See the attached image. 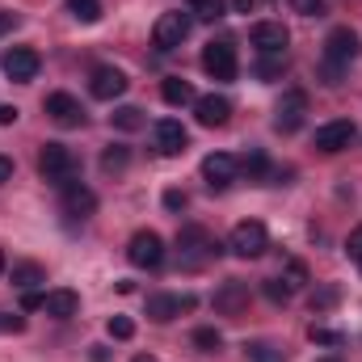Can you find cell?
<instances>
[{"instance_id": "1", "label": "cell", "mask_w": 362, "mask_h": 362, "mask_svg": "<svg viewBox=\"0 0 362 362\" xmlns=\"http://www.w3.org/2000/svg\"><path fill=\"white\" fill-rule=\"evenodd\" d=\"M223 253V245L206 232V228H198V223H189V228H181L177 232V262L181 270H202L206 262H215Z\"/></svg>"}, {"instance_id": "2", "label": "cell", "mask_w": 362, "mask_h": 362, "mask_svg": "<svg viewBox=\"0 0 362 362\" xmlns=\"http://www.w3.org/2000/svg\"><path fill=\"white\" fill-rule=\"evenodd\" d=\"M38 173L42 181H51V185H68V181H76V156H72V148H64V144H42V152H38Z\"/></svg>"}, {"instance_id": "3", "label": "cell", "mask_w": 362, "mask_h": 362, "mask_svg": "<svg viewBox=\"0 0 362 362\" xmlns=\"http://www.w3.org/2000/svg\"><path fill=\"white\" fill-rule=\"evenodd\" d=\"M228 249H232L236 257H245V262L262 257V253L270 249V232H266V223H257V219L236 223V228H232V236H228Z\"/></svg>"}, {"instance_id": "4", "label": "cell", "mask_w": 362, "mask_h": 362, "mask_svg": "<svg viewBox=\"0 0 362 362\" xmlns=\"http://www.w3.org/2000/svg\"><path fill=\"white\" fill-rule=\"evenodd\" d=\"M362 55V38L358 30L350 25H333L329 38H325V64H337V68H350L354 59Z\"/></svg>"}, {"instance_id": "5", "label": "cell", "mask_w": 362, "mask_h": 362, "mask_svg": "<svg viewBox=\"0 0 362 362\" xmlns=\"http://www.w3.org/2000/svg\"><path fill=\"white\" fill-rule=\"evenodd\" d=\"M127 262L135 270H160L165 266V240L156 232H135L127 245Z\"/></svg>"}, {"instance_id": "6", "label": "cell", "mask_w": 362, "mask_h": 362, "mask_svg": "<svg viewBox=\"0 0 362 362\" xmlns=\"http://www.w3.org/2000/svg\"><path fill=\"white\" fill-rule=\"evenodd\" d=\"M189 30H194V17L189 13H160L156 25H152V42L160 51H177L181 42L189 38Z\"/></svg>"}, {"instance_id": "7", "label": "cell", "mask_w": 362, "mask_h": 362, "mask_svg": "<svg viewBox=\"0 0 362 362\" xmlns=\"http://www.w3.org/2000/svg\"><path fill=\"white\" fill-rule=\"evenodd\" d=\"M303 118H308V93L286 89L278 97V105H274V127H278L282 135H295V131L303 127Z\"/></svg>"}, {"instance_id": "8", "label": "cell", "mask_w": 362, "mask_h": 362, "mask_svg": "<svg viewBox=\"0 0 362 362\" xmlns=\"http://www.w3.org/2000/svg\"><path fill=\"white\" fill-rule=\"evenodd\" d=\"M202 68H206V76H215V81H236V72H240L236 47H232L228 38L206 42V47H202Z\"/></svg>"}, {"instance_id": "9", "label": "cell", "mask_w": 362, "mask_h": 362, "mask_svg": "<svg viewBox=\"0 0 362 362\" xmlns=\"http://www.w3.org/2000/svg\"><path fill=\"white\" fill-rule=\"evenodd\" d=\"M194 295H173V291H160V295H148V303H144V312H148V320H156V325H169V320H177L185 312H194Z\"/></svg>"}, {"instance_id": "10", "label": "cell", "mask_w": 362, "mask_h": 362, "mask_svg": "<svg viewBox=\"0 0 362 362\" xmlns=\"http://www.w3.org/2000/svg\"><path fill=\"white\" fill-rule=\"evenodd\" d=\"M0 68H4V76H8L13 85H30V81L38 76V68H42V55H38L34 47H13V51L0 59Z\"/></svg>"}, {"instance_id": "11", "label": "cell", "mask_w": 362, "mask_h": 362, "mask_svg": "<svg viewBox=\"0 0 362 362\" xmlns=\"http://www.w3.org/2000/svg\"><path fill=\"white\" fill-rule=\"evenodd\" d=\"M249 299H253V291H249V282L245 278H228L219 291H215V312L219 316H245L249 312Z\"/></svg>"}, {"instance_id": "12", "label": "cell", "mask_w": 362, "mask_h": 362, "mask_svg": "<svg viewBox=\"0 0 362 362\" xmlns=\"http://www.w3.org/2000/svg\"><path fill=\"white\" fill-rule=\"evenodd\" d=\"M354 139H358V127H354L350 118H333V122L316 127V148H320V152H341V148H350Z\"/></svg>"}, {"instance_id": "13", "label": "cell", "mask_w": 362, "mask_h": 362, "mask_svg": "<svg viewBox=\"0 0 362 362\" xmlns=\"http://www.w3.org/2000/svg\"><path fill=\"white\" fill-rule=\"evenodd\" d=\"M152 139H156V152H160V156H181V152L189 148V131L181 127L177 118H160V122L152 127Z\"/></svg>"}, {"instance_id": "14", "label": "cell", "mask_w": 362, "mask_h": 362, "mask_svg": "<svg viewBox=\"0 0 362 362\" xmlns=\"http://www.w3.org/2000/svg\"><path fill=\"white\" fill-rule=\"evenodd\" d=\"M42 110H47L51 122H59V127H85V105H81L72 93H51V97L42 101Z\"/></svg>"}, {"instance_id": "15", "label": "cell", "mask_w": 362, "mask_h": 362, "mask_svg": "<svg viewBox=\"0 0 362 362\" xmlns=\"http://www.w3.org/2000/svg\"><path fill=\"white\" fill-rule=\"evenodd\" d=\"M249 38H253V47H257L262 55H286V42H291V30H286L282 21H257Z\"/></svg>"}, {"instance_id": "16", "label": "cell", "mask_w": 362, "mask_h": 362, "mask_svg": "<svg viewBox=\"0 0 362 362\" xmlns=\"http://www.w3.org/2000/svg\"><path fill=\"white\" fill-rule=\"evenodd\" d=\"M236 160L228 156V152H211L206 160H202V181L211 185V189H228L232 181H236Z\"/></svg>"}, {"instance_id": "17", "label": "cell", "mask_w": 362, "mask_h": 362, "mask_svg": "<svg viewBox=\"0 0 362 362\" xmlns=\"http://www.w3.org/2000/svg\"><path fill=\"white\" fill-rule=\"evenodd\" d=\"M89 93L97 101H114V97H122L127 93V72H118V68H93V81H89Z\"/></svg>"}, {"instance_id": "18", "label": "cell", "mask_w": 362, "mask_h": 362, "mask_svg": "<svg viewBox=\"0 0 362 362\" xmlns=\"http://www.w3.org/2000/svg\"><path fill=\"white\" fill-rule=\"evenodd\" d=\"M194 118H198V127H223L232 118V101L219 97V93H206V97L194 101Z\"/></svg>"}, {"instance_id": "19", "label": "cell", "mask_w": 362, "mask_h": 362, "mask_svg": "<svg viewBox=\"0 0 362 362\" xmlns=\"http://www.w3.org/2000/svg\"><path fill=\"white\" fill-rule=\"evenodd\" d=\"M59 194H64V215L85 219V215H93V211H97V194H93L89 185H81V181H68Z\"/></svg>"}, {"instance_id": "20", "label": "cell", "mask_w": 362, "mask_h": 362, "mask_svg": "<svg viewBox=\"0 0 362 362\" xmlns=\"http://www.w3.org/2000/svg\"><path fill=\"white\" fill-rule=\"evenodd\" d=\"M42 312H47V316H55V320H72V316L81 312V295H76V291H68V286L47 291V295H42Z\"/></svg>"}, {"instance_id": "21", "label": "cell", "mask_w": 362, "mask_h": 362, "mask_svg": "<svg viewBox=\"0 0 362 362\" xmlns=\"http://www.w3.org/2000/svg\"><path fill=\"white\" fill-rule=\"evenodd\" d=\"M8 278H13V286H17V291H34V286H47V270H42L38 262H17V266L8 270Z\"/></svg>"}, {"instance_id": "22", "label": "cell", "mask_w": 362, "mask_h": 362, "mask_svg": "<svg viewBox=\"0 0 362 362\" xmlns=\"http://www.w3.org/2000/svg\"><path fill=\"white\" fill-rule=\"evenodd\" d=\"M160 97H165L169 105H194V101H198V97H194V85H189V81H181V76H165Z\"/></svg>"}, {"instance_id": "23", "label": "cell", "mask_w": 362, "mask_h": 362, "mask_svg": "<svg viewBox=\"0 0 362 362\" xmlns=\"http://www.w3.org/2000/svg\"><path fill=\"white\" fill-rule=\"evenodd\" d=\"M240 169H245V177H249V181L270 177V156H266L262 148H249V152L240 156Z\"/></svg>"}, {"instance_id": "24", "label": "cell", "mask_w": 362, "mask_h": 362, "mask_svg": "<svg viewBox=\"0 0 362 362\" xmlns=\"http://www.w3.org/2000/svg\"><path fill=\"white\" fill-rule=\"evenodd\" d=\"M110 122H114L118 131H144V127H148V118H144L139 105H118V110L110 114Z\"/></svg>"}, {"instance_id": "25", "label": "cell", "mask_w": 362, "mask_h": 362, "mask_svg": "<svg viewBox=\"0 0 362 362\" xmlns=\"http://www.w3.org/2000/svg\"><path fill=\"white\" fill-rule=\"evenodd\" d=\"M127 165H131V148H127V144H110V148L101 152V169H105V173H122Z\"/></svg>"}, {"instance_id": "26", "label": "cell", "mask_w": 362, "mask_h": 362, "mask_svg": "<svg viewBox=\"0 0 362 362\" xmlns=\"http://www.w3.org/2000/svg\"><path fill=\"white\" fill-rule=\"evenodd\" d=\"M282 72H286V55H262L253 64V76L257 81H282Z\"/></svg>"}, {"instance_id": "27", "label": "cell", "mask_w": 362, "mask_h": 362, "mask_svg": "<svg viewBox=\"0 0 362 362\" xmlns=\"http://www.w3.org/2000/svg\"><path fill=\"white\" fill-rule=\"evenodd\" d=\"M189 341H194L202 354H215V350L223 346V333H219V329H211V325H202V329H194V333H189Z\"/></svg>"}, {"instance_id": "28", "label": "cell", "mask_w": 362, "mask_h": 362, "mask_svg": "<svg viewBox=\"0 0 362 362\" xmlns=\"http://www.w3.org/2000/svg\"><path fill=\"white\" fill-rule=\"evenodd\" d=\"M68 13L81 25H93V21H101V0H68Z\"/></svg>"}, {"instance_id": "29", "label": "cell", "mask_w": 362, "mask_h": 362, "mask_svg": "<svg viewBox=\"0 0 362 362\" xmlns=\"http://www.w3.org/2000/svg\"><path fill=\"white\" fill-rule=\"evenodd\" d=\"M262 295H266V299H270V303H278V308H286V303H291V295H295V291H291V286H286V282H282V278H266V282H262Z\"/></svg>"}, {"instance_id": "30", "label": "cell", "mask_w": 362, "mask_h": 362, "mask_svg": "<svg viewBox=\"0 0 362 362\" xmlns=\"http://www.w3.org/2000/svg\"><path fill=\"white\" fill-rule=\"evenodd\" d=\"M223 8H228L223 0H189V13H194L198 21H219Z\"/></svg>"}, {"instance_id": "31", "label": "cell", "mask_w": 362, "mask_h": 362, "mask_svg": "<svg viewBox=\"0 0 362 362\" xmlns=\"http://www.w3.org/2000/svg\"><path fill=\"white\" fill-rule=\"evenodd\" d=\"M245 350H249L253 362H286V350H278L274 341H253V346H245Z\"/></svg>"}, {"instance_id": "32", "label": "cell", "mask_w": 362, "mask_h": 362, "mask_svg": "<svg viewBox=\"0 0 362 362\" xmlns=\"http://www.w3.org/2000/svg\"><path fill=\"white\" fill-rule=\"evenodd\" d=\"M337 299H341V286H333V282H329V286H320V291L312 295V312H329Z\"/></svg>"}, {"instance_id": "33", "label": "cell", "mask_w": 362, "mask_h": 362, "mask_svg": "<svg viewBox=\"0 0 362 362\" xmlns=\"http://www.w3.org/2000/svg\"><path fill=\"white\" fill-rule=\"evenodd\" d=\"M282 282H286L291 291H303V286H308V266H303V262H286V270H282Z\"/></svg>"}, {"instance_id": "34", "label": "cell", "mask_w": 362, "mask_h": 362, "mask_svg": "<svg viewBox=\"0 0 362 362\" xmlns=\"http://www.w3.org/2000/svg\"><path fill=\"white\" fill-rule=\"evenodd\" d=\"M110 337L114 341H131L135 337V320L131 316H110Z\"/></svg>"}, {"instance_id": "35", "label": "cell", "mask_w": 362, "mask_h": 362, "mask_svg": "<svg viewBox=\"0 0 362 362\" xmlns=\"http://www.w3.org/2000/svg\"><path fill=\"white\" fill-rule=\"evenodd\" d=\"M308 337H312L316 346H341V333H337V329H325V325H312Z\"/></svg>"}, {"instance_id": "36", "label": "cell", "mask_w": 362, "mask_h": 362, "mask_svg": "<svg viewBox=\"0 0 362 362\" xmlns=\"http://www.w3.org/2000/svg\"><path fill=\"white\" fill-rule=\"evenodd\" d=\"M291 8H295L299 17H320V13H325V0H291Z\"/></svg>"}, {"instance_id": "37", "label": "cell", "mask_w": 362, "mask_h": 362, "mask_svg": "<svg viewBox=\"0 0 362 362\" xmlns=\"http://www.w3.org/2000/svg\"><path fill=\"white\" fill-rule=\"evenodd\" d=\"M346 253H350V257H354V262L362 266V223L354 228V232H350V240H346Z\"/></svg>"}, {"instance_id": "38", "label": "cell", "mask_w": 362, "mask_h": 362, "mask_svg": "<svg viewBox=\"0 0 362 362\" xmlns=\"http://www.w3.org/2000/svg\"><path fill=\"white\" fill-rule=\"evenodd\" d=\"M21 312H42V295L38 291H21Z\"/></svg>"}, {"instance_id": "39", "label": "cell", "mask_w": 362, "mask_h": 362, "mask_svg": "<svg viewBox=\"0 0 362 362\" xmlns=\"http://www.w3.org/2000/svg\"><path fill=\"white\" fill-rule=\"evenodd\" d=\"M25 329V316H4L0 312V333H21Z\"/></svg>"}, {"instance_id": "40", "label": "cell", "mask_w": 362, "mask_h": 362, "mask_svg": "<svg viewBox=\"0 0 362 362\" xmlns=\"http://www.w3.org/2000/svg\"><path fill=\"white\" fill-rule=\"evenodd\" d=\"M185 202H189V198H185L181 189H165V206H169V211H181Z\"/></svg>"}, {"instance_id": "41", "label": "cell", "mask_w": 362, "mask_h": 362, "mask_svg": "<svg viewBox=\"0 0 362 362\" xmlns=\"http://www.w3.org/2000/svg\"><path fill=\"white\" fill-rule=\"evenodd\" d=\"M13 30H17V13L0 8V34H13Z\"/></svg>"}, {"instance_id": "42", "label": "cell", "mask_w": 362, "mask_h": 362, "mask_svg": "<svg viewBox=\"0 0 362 362\" xmlns=\"http://www.w3.org/2000/svg\"><path fill=\"white\" fill-rule=\"evenodd\" d=\"M17 114H21L17 105H0V127H13V122H17Z\"/></svg>"}, {"instance_id": "43", "label": "cell", "mask_w": 362, "mask_h": 362, "mask_svg": "<svg viewBox=\"0 0 362 362\" xmlns=\"http://www.w3.org/2000/svg\"><path fill=\"white\" fill-rule=\"evenodd\" d=\"M4 181H13V160H8V156H0V185H4Z\"/></svg>"}, {"instance_id": "44", "label": "cell", "mask_w": 362, "mask_h": 362, "mask_svg": "<svg viewBox=\"0 0 362 362\" xmlns=\"http://www.w3.org/2000/svg\"><path fill=\"white\" fill-rule=\"evenodd\" d=\"M89 358L93 362H110V350H105V346H89Z\"/></svg>"}, {"instance_id": "45", "label": "cell", "mask_w": 362, "mask_h": 362, "mask_svg": "<svg viewBox=\"0 0 362 362\" xmlns=\"http://www.w3.org/2000/svg\"><path fill=\"white\" fill-rule=\"evenodd\" d=\"M253 4H257V0H232V8H236V13H253Z\"/></svg>"}, {"instance_id": "46", "label": "cell", "mask_w": 362, "mask_h": 362, "mask_svg": "<svg viewBox=\"0 0 362 362\" xmlns=\"http://www.w3.org/2000/svg\"><path fill=\"white\" fill-rule=\"evenodd\" d=\"M131 362H156V358H152V354H135Z\"/></svg>"}, {"instance_id": "47", "label": "cell", "mask_w": 362, "mask_h": 362, "mask_svg": "<svg viewBox=\"0 0 362 362\" xmlns=\"http://www.w3.org/2000/svg\"><path fill=\"white\" fill-rule=\"evenodd\" d=\"M4 266H8V262H4V249H0V274H4Z\"/></svg>"}, {"instance_id": "48", "label": "cell", "mask_w": 362, "mask_h": 362, "mask_svg": "<svg viewBox=\"0 0 362 362\" xmlns=\"http://www.w3.org/2000/svg\"><path fill=\"white\" fill-rule=\"evenodd\" d=\"M320 362H341V358H320Z\"/></svg>"}]
</instances>
